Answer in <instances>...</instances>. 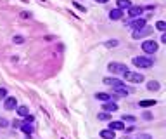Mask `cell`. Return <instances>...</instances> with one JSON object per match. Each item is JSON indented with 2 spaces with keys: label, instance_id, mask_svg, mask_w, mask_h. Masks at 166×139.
<instances>
[{
  "label": "cell",
  "instance_id": "6da1fadb",
  "mask_svg": "<svg viewBox=\"0 0 166 139\" xmlns=\"http://www.w3.org/2000/svg\"><path fill=\"white\" fill-rule=\"evenodd\" d=\"M123 75V78L126 80V82H132V83H140V82H144V75L142 73H135V72H123L121 73Z\"/></svg>",
  "mask_w": 166,
  "mask_h": 139
},
{
  "label": "cell",
  "instance_id": "7a4b0ae2",
  "mask_svg": "<svg viewBox=\"0 0 166 139\" xmlns=\"http://www.w3.org/2000/svg\"><path fill=\"white\" fill-rule=\"evenodd\" d=\"M132 63H133V66H137V68H151L152 64H154V61H152L151 57L137 56V57H133V59H132Z\"/></svg>",
  "mask_w": 166,
  "mask_h": 139
},
{
  "label": "cell",
  "instance_id": "3957f363",
  "mask_svg": "<svg viewBox=\"0 0 166 139\" xmlns=\"http://www.w3.org/2000/svg\"><path fill=\"white\" fill-rule=\"evenodd\" d=\"M142 51H144L145 54H156L158 52V42H154V40L142 42Z\"/></svg>",
  "mask_w": 166,
  "mask_h": 139
},
{
  "label": "cell",
  "instance_id": "277c9868",
  "mask_svg": "<svg viewBox=\"0 0 166 139\" xmlns=\"http://www.w3.org/2000/svg\"><path fill=\"white\" fill-rule=\"evenodd\" d=\"M152 30H154V28H151V26H147V24H145V26L138 28V30H133L132 37L138 40V38H144V37H147L149 33H152Z\"/></svg>",
  "mask_w": 166,
  "mask_h": 139
},
{
  "label": "cell",
  "instance_id": "5b68a950",
  "mask_svg": "<svg viewBox=\"0 0 166 139\" xmlns=\"http://www.w3.org/2000/svg\"><path fill=\"white\" fill-rule=\"evenodd\" d=\"M107 70L113 72V73H123V72H126L128 68H126L125 64H121V63H109L107 64Z\"/></svg>",
  "mask_w": 166,
  "mask_h": 139
},
{
  "label": "cell",
  "instance_id": "8992f818",
  "mask_svg": "<svg viewBox=\"0 0 166 139\" xmlns=\"http://www.w3.org/2000/svg\"><path fill=\"white\" fill-rule=\"evenodd\" d=\"M140 14H144V7H142V5H132V7L128 9L130 18H140Z\"/></svg>",
  "mask_w": 166,
  "mask_h": 139
},
{
  "label": "cell",
  "instance_id": "52a82bcc",
  "mask_svg": "<svg viewBox=\"0 0 166 139\" xmlns=\"http://www.w3.org/2000/svg\"><path fill=\"white\" fill-rule=\"evenodd\" d=\"M145 24H147L145 18H135L133 21H130V23H128V26H130V28H133V30H138V28L145 26Z\"/></svg>",
  "mask_w": 166,
  "mask_h": 139
},
{
  "label": "cell",
  "instance_id": "ba28073f",
  "mask_svg": "<svg viewBox=\"0 0 166 139\" xmlns=\"http://www.w3.org/2000/svg\"><path fill=\"white\" fill-rule=\"evenodd\" d=\"M4 108L5 110H16V108H18V99H16V98H5Z\"/></svg>",
  "mask_w": 166,
  "mask_h": 139
},
{
  "label": "cell",
  "instance_id": "9c48e42d",
  "mask_svg": "<svg viewBox=\"0 0 166 139\" xmlns=\"http://www.w3.org/2000/svg\"><path fill=\"white\" fill-rule=\"evenodd\" d=\"M113 90H114L116 94H123V96H126V94H130V92H132V89H130V87H126L125 83H121V85H116V87H113Z\"/></svg>",
  "mask_w": 166,
  "mask_h": 139
},
{
  "label": "cell",
  "instance_id": "30bf717a",
  "mask_svg": "<svg viewBox=\"0 0 166 139\" xmlns=\"http://www.w3.org/2000/svg\"><path fill=\"white\" fill-rule=\"evenodd\" d=\"M104 111H107V113L118 111V104H116V103H113V101H106V103H104Z\"/></svg>",
  "mask_w": 166,
  "mask_h": 139
},
{
  "label": "cell",
  "instance_id": "8fae6325",
  "mask_svg": "<svg viewBox=\"0 0 166 139\" xmlns=\"http://www.w3.org/2000/svg\"><path fill=\"white\" fill-rule=\"evenodd\" d=\"M100 137L102 139H114L116 134L113 129H104V131H100Z\"/></svg>",
  "mask_w": 166,
  "mask_h": 139
},
{
  "label": "cell",
  "instance_id": "7c38bea8",
  "mask_svg": "<svg viewBox=\"0 0 166 139\" xmlns=\"http://www.w3.org/2000/svg\"><path fill=\"white\" fill-rule=\"evenodd\" d=\"M104 83L109 85V87H116V85H121L123 82L119 78H111V77H106V78H104Z\"/></svg>",
  "mask_w": 166,
  "mask_h": 139
},
{
  "label": "cell",
  "instance_id": "4fadbf2b",
  "mask_svg": "<svg viewBox=\"0 0 166 139\" xmlns=\"http://www.w3.org/2000/svg\"><path fill=\"white\" fill-rule=\"evenodd\" d=\"M95 99H97V101L106 103V101H113V96H111V94H106V92H97V94H95Z\"/></svg>",
  "mask_w": 166,
  "mask_h": 139
},
{
  "label": "cell",
  "instance_id": "5bb4252c",
  "mask_svg": "<svg viewBox=\"0 0 166 139\" xmlns=\"http://www.w3.org/2000/svg\"><path fill=\"white\" fill-rule=\"evenodd\" d=\"M109 18L113 19V21H118V19L123 18V11H121V9H114V11L109 12Z\"/></svg>",
  "mask_w": 166,
  "mask_h": 139
},
{
  "label": "cell",
  "instance_id": "9a60e30c",
  "mask_svg": "<svg viewBox=\"0 0 166 139\" xmlns=\"http://www.w3.org/2000/svg\"><path fill=\"white\" fill-rule=\"evenodd\" d=\"M116 4H118V9H121V11L132 7V2L130 0H116Z\"/></svg>",
  "mask_w": 166,
  "mask_h": 139
},
{
  "label": "cell",
  "instance_id": "2e32d148",
  "mask_svg": "<svg viewBox=\"0 0 166 139\" xmlns=\"http://www.w3.org/2000/svg\"><path fill=\"white\" fill-rule=\"evenodd\" d=\"M19 129H21V131L24 132V134H28V136H30V134H33V125L26 124V122H24V124H21V127H19Z\"/></svg>",
  "mask_w": 166,
  "mask_h": 139
},
{
  "label": "cell",
  "instance_id": "e0dca14e",
  "mask_svg": "<svg viewBox=\"0 0 166 139\" xmlns=\"http://www.w3.org/2000/svg\"><path fill=\"white\" fill-rule=\"evenodd\" d=\"M109 129H113V131H123V129H125V125H123V122H111Z\"/></svg>",
  "mask_w": 166,
  "mask_h": 139
},
{
  "label": "cell",
  "instance_id": "ac0fdd59",
  "mask_svg": "<svg viewBox=\"0 0 166 139\" xmlns=\"http://www.w3.org/2000/svg\"><path fill=\"white\" fill-rule=\"evenodd\" d=\"M18 115L24 118V117H28V115H30V110L26 108V106H19V108H18Z\"/></svg>",
  "mask_w": 166,
  "mask_h": 139
},
{
  "label": "cell",
  "instance_id": "d6986e66",
  "mask_svg": "<svg viewBox=\"0 0 166 139\" xmlns=\"http://www.w3.org/2000/svg\"><path fill=\"white\" fill-rule=\"evenodd\" d=\"M154 104H156V99H144V101H140L142 108H149V106H154Z\"/></svg>",
  "mask_w": 166,
  "mask_h": 139
},
{
  "label": "cell",
  "instance_id": "ffe728a7",
  "mask_svg": "<svg viewBox=\"0 0 166 139\" xmlns=\"http://www.w3.org/2000/svg\"><path fill=\"white\" fill-rule=\"evenodd\" d=\"M159 87H161V85H159V82H156V80H151V82L147 83V89L149 90H159Z\"/></svg>",
  "mask_w": 166,
  "mask_h": 139
},
{
  "label": "cell",
  "instance_id": "44dd1931",
  "mask_svg": "<svg viewBox=\"0 0 166 139\" xmlns=\"http://www.w3.org/2000/svg\"><path fill=\"white\" fill-rule=\"evenodd\" d=\"M111 118V113L104 111V113H99V120H109Z\"/></svg>",
  "mask_w": 166,
  "mask_h": 139
},
{
  "label": "cell",
  "instance_id": "7402d4cb",
  "mask_svg": "<svg viewBox=\"0 0 166 139\" xmlns=\"http://www.w3.org/2000/svg\"><path fill=\"white\" fill-rule=\"evenodd\" d=\"M164 26H166L164 21H158V23H156V30H159V31H164Z\"/></svg>",
  "mask_w": 166,
  "mask_h": 139
},
{
  "label": "cell",
  "instance_id": "603a6c76",
  "mask_svg": "<svg viewBox=\"0 0 166 139\" xmlns=\"http://www.w3.org/2000/svg\"><path fill=\"white\" fill-rule=\"evenodd\" d=\"M12 42H14V44H24V37H19L18 35V37L12 38Z\"/></svg>",
  "mask_w": 166,
  "mask_h": 139
},
{
  "label": "cell",
  "instance_id": "cb8c5ba5",
  "mask_svg": "<svg viewBox=\"0 0 166 139\" xmlns=\"http://www.w3.org/2000/svg\"><path fill=\"white\" fill-rule=\"evenodd\" d=\"M7 125H9V120H7V118H2V117H0V127L5 129Z\"/></svg>",
  "mask_w": 166,
  "mask_h": 139
},
{
  "label": "cell",
  "instance_id": "d4e9b609",
  "mask_svg": "<svg viewBox=\"0 0 166 139\" xmlns=\"http://www.w3.org/2000/svg\"><path fill=\"white\" fill-rule=\"evenodd\" d=\"M5 98H7V89L0 87V99H5Z\"/></svg>",
  "mask_w": 166,
  "mask_h": 139
},
{
  "label": "cell",
  "instance_id": "484cf974",
  "mask_svg": "<svg viewBox=\"0 0 166 139\" xmlns=\"http://www.w3.org/2000/svg\"><path fill=\"white\" fill-rule=\"evenodd\" d=\"M118 45V40H107L106 42V47H116Z\"/></svg>",
  "mask_w": 166,
  "mask_h": 139
},
{
  "label": "cell",
  "instance_id": "4316f807",
  "mask_svg": "<svg viewBox=\"0 0 166 139\" xmlns=\"http://www.w3.org/2000/svg\"><path fill=\"white\" fill-rule=\"evenodd\" d=\"M123 120H126V122H135V117H130V115H123Z\"/></svg>",
  "mask_w": 166,
  "mask_h": 139
},
{
  "label": "cell",
  "instance_id": "83f0119b",
  "mask_svg": "<svg viewBox=\"0 0 166 139\" xmlns=\"http://www.w3.org/2000/svg\"><path fill=\"white\" fill-rule=\"evenodd\" d=\"M73 5H74V7H78V9H80V11H81V12H85V11H87V9L83 7V5H80V4H78V2H73Z\"/></svg>",
  "mask_w": 166,
  "mask_h": 139
},
{
  "label": "cell",
  "instance_id": "f1b7e54d",
  "mask_svg": "<svg viewBox=\"0 0 166 139\" xmlns=\"http://www.w3.org/2000/svg\"><path fill=\"white\" fill-rule=\"evenodd\" d=\"M12 127H14V129H19V127H21V122H19V120H14V122H12Z\"/></svg>",
  "mask_w": 166,
  "mask_h": 139
},
{
  "label": "cell",
  "instance_id": "f546056e",
  "mask_svg": "<svg viewBox=\"0 0 166 139\" xmlns=\"http://www.w3.org/2000/svg\"><path fill=\"white\" fill-rule=\"evenodd\" d=\"M138 139H152V137H151V136H149V134H142Z\"/></svg>",
  "mask_w": 166,
  "mask_h": 139
},
{
  "label": "cell",
  "instance_id": "4dcf8cb0",
  "mask_svg": "<svg viewBox=\"0 0 166 139\" xmlns=\"http://www.w3.org/2000/svg\"><path fill=\"white\" fill-rule=\"evenodd\" d=\"M30 12H21V18H30Z\"/></svg>",
  "mask_w": 166,
  "mask_h": 139
},
{
  "label": "cell",
  "instance_id": "1f68e13d",
  "mask_svg": "<svg viewBox=\"0 0 166 139\" xmlns=\"http://www.w3.org/2000/svg\"><path fill=\"white\" fill-rule=\"evenodd\" d=\"M97 4H106V2H109V0H95Z\"/></svg>",
  "mask_w": 166,
  "mask_h": 139
},
{
  "label": "cell",
  "instance_id": "d6a6232c",
  "mask_svg": "<svg viewBox=\"0 0 166 139\" xmlns=\"http://www.w3.org/2000/svg\"><path fill=\"white\" fill-rule=\"evenodd\" d=\"M137 139H138V137H137Z\"/></svg>",
  "mask_w": 166,
  "mask_h": 139
}]
</instances>
